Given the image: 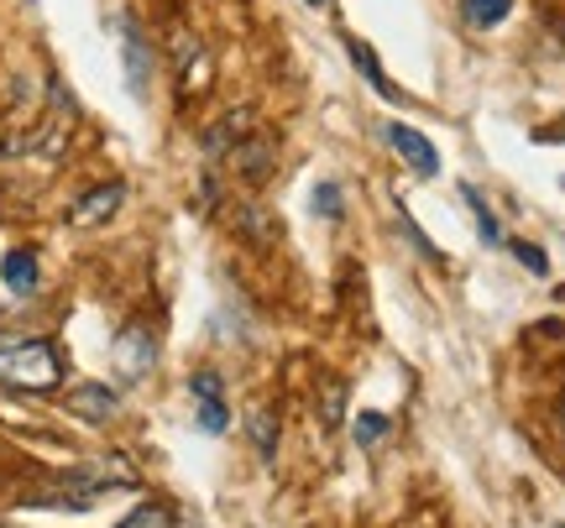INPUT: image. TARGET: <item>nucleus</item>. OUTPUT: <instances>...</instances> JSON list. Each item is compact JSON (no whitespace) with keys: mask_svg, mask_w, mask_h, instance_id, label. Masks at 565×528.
Returning <instances> with one entry per match:
<instances>
[{"mask_svg":"<svg viewBox=\"0 0 565 528\" xmlns=\"http://www.w3.org/2000/svg\"><path fill=\"white\" fill-rule=\"evenodd\" d=\"M315 209H320L324 220H341V188H335V183H320V188H315Z\"/></svg>","mask_w":565,"mask_h":528,"instance_id":"obj_15","label":"nucleus"},{"mask_svg":"<svg viewBox=\"0 0 565 528\" xmlns=\"http://www.w3.org/2000/svg\"><path fill=\"white\" fill-rule=\"evenodd\" d=\"M0 283H6V293H17V299H32V293H38V283H42L38 251H26V246L6 251V257H0Z\"/></svg>","mask_w":565,"mask_h":528,"instance_id":"obj_6","label":"nucleus"},{"mask_svg":"<svg viewBox=\"0 0 565 528\" xmlns=\"http://www.w3.org/2000/svg\"><path fill=\"white\" fill-rule=\"evenodd\" d=\"M189 392H194V403H200V429L204 434H225L231 413H225V398H221V371H194Z\"/></svg>","mask_w":565,"mask_h":528,"instance_id":"obj_4","label":"nucleus"},{"mask_svg":"<svg viewBox=\"0 0 565 528\" xmlns=\"http://www.w3.org/2000/svg\"><path fill=\"white\" fill-rule=\"evenodd\" d=\"M461 200L471 204V215H477V236H482L487 246H503V225H498V215L482 204V194L471 188V183H461Z\"/></svg>","mask_w":565,"mask_h":528,"instance_id":"obj_11","label":"nucleus"},{"mask_svg":"<svg viewBox=\"0 0 565 528\" xmlns=\"http://www.w3.org/2000/svg\"><path fill=\"white\" fill-rule=\"evenodd\" d=\"M387 434V413H356V424H351V440L362 450H377Z\"/></svg>","mask_w":565,"mask_h":528,"instance_id":"obj_12","label":"nucleus"},{"mask_svg":"<svg viewBox=\"0 0 565 528\" xmlns=\"http://www.w3.org/2000/svg\"><path fill=\"white\" fill-rule=\"evenodd\" d=\"M121 42H126V84H131V95H147V42L131 21H121Z\"/></svg>","mask_w":565,"mask_h":528,"instance_id":"obj_8","label":"nucleus"},{"mask_svg":"<svg viewBox=\"0 0 565 528\" xmlns=\"http://www.w3.org/2000/svg\"><path fill=\"white\" fill-rule=\"evenodd\" d=\"M252 434H257L263 461H273V413H252Z\"/></svg>","mask_w":565,"mask_h":528,"instance_id":"obj_16","label":"nucleus"},{"mask_svg":"<svg viewBox=\"0 0 565 528\" xmlns=\"http://www.w3.org/2000/svg\"><path fill=\"white\" fill-rule=\"evenodd\" d=\"M309 6H324V0H309Z\"/></svg>","mask_w":565,"mask_h":528,"instance_id":"obj_19","label":"nucleus"},{"mask_svg":"<svg viewBox=\"0 0 565 528\" xmlns=\"http://www.w3.org/2000/svg\"><path fill=\"white\" fill-rule=\"evenodd\" d=\"M68 408H74L79 419H95V424H100V419H110V413L121 408V398H116L110 387H100V382H84V387L68 392Z\"/></svg>","mask_w":565,"mask_h":528,"instance_id":"obj_7","label":"nucleus"},{"mask_svg":"<svg viewBox=\"0 0 565 528\" xmlns=\"http://www.w3.org/2000/svg\"><path fill=\"white\" fill-rule=\"evenodd\" d=\"M383 137L393 142V152H398V158H404L419 179H435V173H440V152L429 147V137H424V131H414V126H404V121H393V126H383Z\"/></svg>","mask_w":565,"mask_h":528,"instance_id":"obj_3","label":"nucleus"},{"mask_svg":"<svg viewBox=\"0 0 565 528\" xmlns=\"http://www.w3.org/2000/svg\"><path fill=\"white\" fill-rule=\"evenodd\" d=\"M513 257H519V262H524L529 272H534V278H545V272H550V257H545V251H540V246L513 241Z\"/></svg>","mask_w":565,"mask_h":528,"instance_id":"obj_14","label":"nucleus"},{"mask_svg":"<svg viewBox=\"0 0 565 528\" xmlns=\"http://www.w3.org/2000/svg\"><path fill=\"white\" fill-rule=\"evenodd\" d=\"M121 200H126L121 183H100V188H89V194L68 209V225H84V230H89V225H105L116 209H121Z\"/></svg>","mask_w":565,"mask_h":528,"instance_id":"obj_5","label":"nucleus"},{"mask_svg":"<svg viewBox=\"0 0 565 528\" xmlns=\"http://www.w3.org/2000/svg\"><path fill=\"white\" fill-rule=\"evenodd\" d=\"M341 403H345V392L330 382L324 387V424H341Z\"/></svg>","mask_w":565,"mask_h":528,"instance_id":"obj_17","label":"nucleus"},{"mask_svg":"<svg viewBox=\"0 0 565 528\" xmlns=\"http://www.w3.org/2000/svg\"><path fill=\"white\" fill-rule=\"evenodd\" d=\"M116 528H179V518L168 508H158V503H147V508H137L131 518H121Z\"/></svg>","mask_w":565,"mask_h":528,"instance_id":"obj_13","label":"nucleus"},{"mask_svg":"<svg viewBox=\"0 0 565 528\" xmlns=\"http://www.w3.org/2000/svg\"><path fill=\"white\" fill-rule=\"evenodd\" d=\"M351 47V63H356V74H366V84L383 95V100H408V95H398L393 84H387V74L377 68V58H372V47H362V42H345Z\"/></svg>","mask_w":565,"mask_h":528,"instance_id":"obj_9","label":"nucleus"},{"mask_svg":"<svg viewBox=\"0 0 565 528\" xmlns=\"http://www.w3.org/2000/svg\"><path fill=\"white\" fill-rule=\"evenodd\" d=\"M404 236H408V241H414V246H419L424 257H440V251H435V246H429V241H424V236H419V225L408 220V215H404Z\"/></svg>","mask_w":565,"mask_h":528,"instance_id":"obj_18","label":"nucleus"},{"mask_svg":"<svg viewBox=\"0 0 565 528\" xmlns=\"http://www.w3.org/2000/svg\"><path fill=\"white\" fill-rule=\"evenodd\" d=\"M0 387L53 392L63 387V351L47 335H0Z\"/></svg>","mask_w":565,"mask_h":528,"instance_id":"obj_1","label":"nucleus"},{"mask_svg":"<svg viewBox=\"0 0 565 528\" xmlns=\"http://www.w3.org/2000/svg\"><path fill=\"white\" fill-rule=\"evenodd\" d=\"M513 11V0H461V17L466 26H477V32H487V26H498V21Z\"/></svg>","mask_w":565,"mask_h":528,"instance_id":"obj_10","label":"nucleus"},{"mask_svg":"<svg viewBox=\"0 0 565 528\" xmlns=\"http://www.w3.org/2000/svg\"><path fill=\"white\" fill-rule=\"evenodd\" d=\"M110 356H116V371H121V377H147L152 362H158V341H152L147 325H126L121 335H116Z\"/></svg>","mask_w":565,"mask_h":528,"instance_id":"obj_2","label":"nucleus"}]
</instances>
